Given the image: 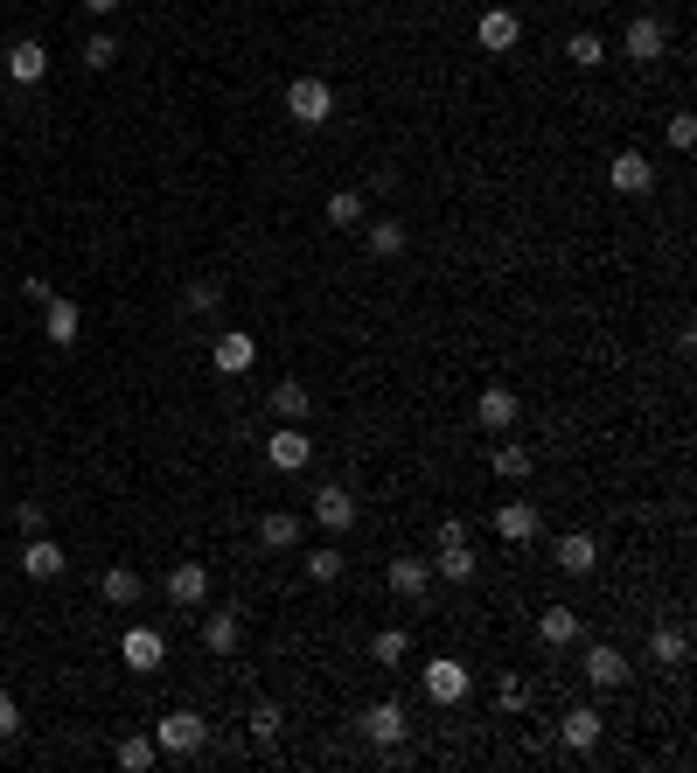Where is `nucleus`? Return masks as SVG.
<instances>
[{"label": "nucleus", "mask_w": 697, "mask_h": 773, "mask_svg": "<svg viewBox=\"0 0 697 773\" xmlns=\"http://www.w3.org/2000/svg\"><path fill=\"white\" fill-rule=\"evenodd\" d=\"M537 641H544V648H572V641H579V613L572 607H544L537 613Z\"/></svg>", "instance_id": "aec40b11"}, {"label": "nucleus", "mask_w": 697, "mask_h": 773, "mask_svg": "<svg viewBox=\"0 0 697 773\" xmlns=\"http://www.w3.org/2000/svg\"><path fill=\"white\" fill-rule=\"evenodd\" d=\"M426 586H432V564L426 558H391V593H398V599H426Z\"/></svg>", "instance_id": "6ab92c4d"}, {"label": "nucleus", "mask_w": 697, "mask_h": 773, "mask_svg": "<svg viewBox=\"0 0 697 773\" xmlns=\"http://www.w3.org/2000/svg\"><path fill=\"white\" fill-rule=\"evenodd\" d=\"M663 43H670V35H663V22H655V14H635V22H628V56H635V63H655V56H663Z\"/></svg>", "instance_id": "dca6fc26"}, {"label": "nucleus", "mask_w": 697, "mask_h": 773, "mask_svg": "<svg viewBox=\"0 0 697 773\" xmlns=\"http://www.w3.org/2000/svg\"><path fill=\"white\" fill-rule=\"evenodd\" d=\"M22 731V711H14V696H8V683H0V739H14Z\"/></svg>", "instance_id": "ea45409f"}, {"label": "nucleus", "mask_w": 697, "mask_h": 773, "mask_svg": "<svg viewBox=\"0 0 697 773\" xmlns=\"http://www.w3.org/2000/svg\"><path fill=\"white\" fill-rule=\"evenodd\" d=\"M516 35H523V22H516V14H510V8H488V14H481V22H475V43H481L488 56H502V49H516Z\"/></svg>", "instance_id": "0eeeda50"}, {"label": "nucleus", "mask_w": 697, "mask_h": 773, "mask_svg": "<svg viewBox=\"0 0 697 773\" xmlns=\"http://www.w3.org/2000/svg\"><path fill=\"white\" fill-rule=\"evenodd\" d=\"M426 696H432V704H461V696H467V663L432 655V663H426Z\"/></svg>", "instance_id": "20e7f679"}, {"label": "nucleus", "mask_w": 697, "mask_h": 773, "mask_svg": "<svg viewBox=\"0 0 697 773\" xmlns=\"http://www.w3.org/2000/svg\"><path fill=\"white\" fill-rule=\"evenodd\" d=\"M551 558H558V572H572V578H586V572H593V564H600V543H593L586 530H572V537H558V551H551Z\"/></svg>", "instance_id": "f8f14e48"}, {"label": "nucleus", "mask_w": 697, "mask_h": 773, "mask_svg": "<svg viewBox=\"0 0 697 773\" xmlns=\"http://www.w3.org/2000/svg\"><path fill=\"white\" fill-rule=\"evenodd\" d=\"M496 704H502V711L523 704V683H516V676H502V683H496Z\"/></svg>", "instance_id": "79ce46f5"}, {"label": "nucleus", "mask_w": 697, "mask_h": 773, "mask_svg": "<svg viewBox=\"0 0 697 773\" xmlns=\"http://www.w3.org/2000/svg\"><path fill=\"white\" fill-rule=\"evenodd\" d=\"M167 599H175V607H202V599H210V572H202V564H175V572H167Z\"/></svg>", "instance_id": "ddd939ff"}, {"label": "nucleus", "mask_w": 697, "mask_h": 773, "mask_svg": "<svg viewBox=\"0 0 697 773\" xmlns=\"http://www.w3.org/2000/svg\"><path fill=\"white\" fill-rule=\"evenodd\" d=\"M154 746H161V752H175V760H188V752L210 746V725H202L196 711H167V718L154 725Z\"/></svg>", "instance_id": "f257e3e1"}, {"label": "nucleus", "mask_w": 697, "mask_h": 773, "mask_svg": "<svg viewBox=\"0 0 697 773\" xmlns=\"http://www.w3.org/2000/svg\"><path fill=\"white\" fill-rule=\"evenodd\" d=\"M307 578H314V586H335V578H342V551H335V543H322V551L307 558Z\"/></svg>", "instance_id": "c9c22d12"}, {"label": "nucleus", "mask_w": 697, "mask_h": 773, "mask_svg": "<svg viewBox=\"0 0 697 773\" xmlns=\"http://www.w3.org/2000/svg\"><path fill=\"white\" fill-rule=\"evenodd\" d=\"M182 300H188V314H217L223 307V286H217V279H188Z\"/></svg>", "instance_id": "f704fd0d"}, {"label": "nucleus", "mask_w": 697, "mask_h": 773, "mask_svg": "<svg viewBox=\"0 0 697 773\" xmlns=\"http://www.w3.org/2000/svg\"><path fill=\"white\" fill-rule=\"evenodd\" d=\"M670 147H676V154L697 147V119H690V112H676V119H670Z\"/></svg>", "instance_id": "58836bf2"}, {"label": "nucleus", "mask_w": 697, "mask_h": 773, "mask_svg": "<svg viewBox=\"0 0 697 773\" xmlns=\"http://www.w3.org/2000/svg\"><path fill=\"white\" fill-rule=\"evenodd\" d=\"M43 335H49L56 349H70V342H78V335H84L78 300H49V307H43Z\"/></svg>", "instance_id": "9b49d317"}, {"label": "nucleus", "mask_w": 697, "mask_h": 773, "mask_svg": "<svg viewBox=\"0 0 697 773\" xmlns=\"http://www.w3.org/2000/svg\"><path fill=\"white\" fill-rule=\"evenodd\" d=\"M84 8H91V14H112V8H126V0H84Z\"/></svg>", "instance_id": "37998d69"}, {"label": "nucleus", "mask_w": 697, "mask_h": 773, "mask_svg": "<svg viewBox=\"0 0 697 773\" xmlns=\"http://www.w3.org/2000/svg\"><path fill=\"white\" fill-rule=\"evenodd\" d=\"M488 467H496V475H502V481H523V475H531V467H537V460H531V454H523V446H496V454H488Z\"/></svg>", "instance_id": "c756f323"}, {"label": "nucleus", "mask_w": 697, "mask_h": 773, "mask_svg": "<svg viewBox=\"0 0 697 773\" xmlns=\"http://www.w3.org/2000/svg\"><path fill=\"white\" fill-rule=\"evenodd\" d=\"M516 411H523V405H516V390H502V384H488L481 398H475V419H481L488 432H510V425H516Z\"/></svg>", "instance_id": "6e6552de"}, {"label": "nucleus", "mask_w": 697, "mask_h": 773, "mask_svg": "<svg viewBox=\"0 0 697 773\" xmlns=\"http://www.w3.org/2000/svg\"><path fill=\"white\" fill-rule=\"evenodd\" d=\"M314 523H322V530H349V523H356V495H349V488H322V495H314Z\"/></svg>", "instance_id": "f3484780"}, {"label": "nucleus", "mask_w": 697, "mask_h": 773, "mask_svg": "<svg viewBox=\"0 0 697 773\" xmlns=\"http://www.w3.org/2000/svg\"><path fill=\"white\" fill-rule=\"evenodd\" d=\"M363 210H370V202L363 196H356V188H342V196H328V223H335V231H356V223H363Z\"/></svg>", "instance_id": "cd10ccee"}, {"label": "nucleus", "mask_w": 697, "mask_h": 773, "mask_svg": "<svg viewBox=\"0 0 697 773\" xmlns=\"http://www.w3.org/2000/svg\"><path fill=\"white\" fill-rule=\"evenodd\" d=\"M43 70H49L43 43H14V49H8V78H14V84H43Z\"/></svg>", "instance_id": "5701e85b"}, {"label": "nucleus", "mask_w": 697, "mask_h": 773, "mask_svg": "<svg viewBox=\"0 0 697 773\" xmlns=\"http://www.w3.org/2000/svg\"><path fill=\"white\" fill-rule=\"evenodd\" d=\"M252 355H258V342H252V335H217L210 363H217L223 376H237V370H252Z\"/></svg>", "instance_id": "412c9836"}, {"label": "nucleus", "mask_w": 697, "mask_h": 773, "mask_svg": "<svg viewBox=\"0 0 697 773\" xmlns=\"http://www.w3.org/2000/svg\"><path fill=\"white\" fill-rule=\"evenodd\" d=\"M119 655H126V669H161L167 663V641L154 634V628H126V641H119Z\"/></svg>", "instance_id": "423d86ee"}, {"label": "nucleus", "mask_w": 697, "mask_h": 773, "mask_svg": "<svg viewBox=\"0 0 697 773\" xmlns=\"http://www.w3.org/2000/svg\"><path fill=\"white\" fill-rule=\"evenodd\" d=\"M279 725H287V718H279V704H258V711H252V739H258V746H272Z\"/></svg>", "instance_id": "4c0bfd02"}, {"label": "nucleus", "mask_w": 697, "mask_h": 773, "mask_svg": "<svg viewBox=\"0 0 697 773\" xmlns=\"http://www.w3.org/2000/svg\"><path fill=\"white\" fill-rule=\"evenodd\" d=\"M405 648H411L405 628H376V641H370V655H376L384 669H398V663H405Z\"/></svg>", "instance_id": "c85d7f7f"}, {"label": "nucleus", "mask_w": 697, "mask_h": 773, "mask_svg": "<svg viewBox=\"0 0 697 773\" xmlns=\"http://www.w3.org/2000/svg\"><path fill=\"white\" fill-rule=\"evenodd\" d=\"M496 537H502V543H531V537H537V508H531V502H502V508H496Z\"/></svg>", "instance_id": "a211bd4d"}, {"label": "nucleus", "mask_w": 697, "mask_h": 773, "mask_svg": "<svg viewBox=\"0 0 697 773\" xmlns=\"http://www.w3.org/2000/svg\"><path fill=\"white\" fill-rule=\"evenodd\" d=\"M649 655H655V663H670V669H676V663H684V655H690V634H684V628H655V634H649Z\"/></svg>", "instance_id": "bb28decb"}, {"label": "nucleus", "mask_w": 697, "mask_h": 773, "mask_svg": "<svg viewBox=\"0 0 697 773\" xmlns=\"http://www.w3.org/2000/svg\"><path fill=\"white\" fill-rule=\"evenodd\" d=\"M140 572H133V564H112V572L98 578V599H105V607H140Z\"/></svg>", "instance_id": "2eb2a0df"}, {"label": "nucleus", "mask_w": 697, "mask_h": 773, "mask_svg": "<svg viewBox=\"0 0 697 773\" xmlns=\"http://www.w3.org/2000/svg\"><path fill=\"white\" fill-rule=\"evenodd\" d=\"M363 731H370V746H405V704H370L363 711Z\"/></svg>", "instance_id": "1a4fd4ad"}, {"label": "nucleus", "mask_w": 697, "mask_h": 773, "mask_svg": "<svg viewBox=\"0 0 697 773\" xmlns=\"http://www.w3.org/2000/svg\"><path fill=\"white\" fill-rule=\"evenodd\" d=\"M237 613H210V620H202V648H210V655H231L237 648Z\"/></svg>", "instance_id": "a878e982"}, {"label": "nucleus", "mask_w": 697, "mask_h": 773, "mask_svg": "<svg viewBox=\"0 0 697 773\" xmlns=\"http://www.w3.org/2000/svg\"><path fill=\"white\" fill-rule=\"evenodd\" d=\"M405 251V223H370V258H398Z\"/></svg>", "instance_id": "72a5a7b5"}, {"label": "nucleus", "mask_w": 697, "mask_h": 773, "mask_svg": "<svg viewBox=\"0 0 697 773\" xmlns=\"http://www.w3.org/2000/svg\"><path fill=\"white\" fill-rule=\"evenodd\" d=\"M154 752H161V746L133 731V739H119V766H126V773H147V766H154Z\"/></svg>", "instance_id": "473e14b6"}, {"label": "nucleus", "mask_w": 697, "mask_h": 773, "mask_svg": "<svg viewBox=\"0 0 697 773\" xmlns=\"http://www.w3.org/2000/svg\"><path fill=\"white\" fill-rule=\"evenodd\" d=\"M440 578L467 586V578H475V551H467V543H446V551H440Z\"/></svg>", "instance_id": "7c9ffc66"}, {"label": "nucleus", "mask_w": 697, "mask_h": 773, "mask_svg": "<svg viewBox=\"0 0 697 773\" xmlns=\"http://www.w3.org/2000/svg\"><path fill=\"white\" fill-rule=\"evenodd\" d=\"M272 411H279V419H287V425H300V419H307V411H314L307 384H293V376H287V384H272Z\"/></svg>", "instance_id": "393cba45"}, {"label": "nucleus", "mask_w": 697, "mask_h": 773, "mask_svg": "<svg viewBox=\"0 0 697 773\" xmlns=\"http://www.w3.org/2000/svg\"><path fill=\"white\" fill-rule=\"evenodd\" d=\"M63 564H70V558L56 551L49 537H28V551H22V572H28V578H63Z\"/></svg>", "instance_id": "4be33fe9"}, {"label": "nucleus", "mask_w": 697, "mask_h": 773, "mask_svg": "<svg viewBox=\"0 0 697 773\" xmlns=\"http://www.w3.org/2000/svg\"><path fill=\"white\" fill-rule=\"evenodd\" d=\"M586 683L593 690H620L628 683V655L620 648H586Z\"/></svg>", "instance_id": "4468645a"}, {"label": "nucleus", "mask_w": 697, "mask_h": 773, "mask_svg": "<svg viewBox=\"0 0 697 773\" xmlns=\"http://www.w3.org/2000/svg\"><path fill=\"white\" fill-rule=\"evenodd\" d=\"M607 181L620 188V196H649V188H655V161L642 154V147H628V154H614Z\"/></svg>", "instance_id": "39448f33"}, {"label": "nucleus", "mask_w": 697, "mask_h": 773, "mask_svg": "<svg viewBox=\"0 0 697 773\" xmlns=\"http://www.w3.org/2000/svg\"><path fill=\"white\" fill-rule=\"evenodd\" d=\"M14 523H22L28 537H43V502H14Z\"/></svg>", "instance_id": "a19ab883"}, {"label": "nucleus", "mask_w": 697, "mask_h": 773, "mask_svg": "<svg viewBox=\"0 0 697 773\" xmlns=\"http://www.w3.org/2000/svg\"><path fill=\"white\" fill-rule=\"evenodd\" d=\"M287 112H293L300 126H328V119H335V91H328L322 78H293V84H287Z\"/></svg>", "instance_id": "f03ea898"}, {"label": "nucleus", "mask_w": 697, "mask_h": 773, "mask_svg": "<svg viewBox=\"0 0 697 773\" xmlns=\"http://www.w3.org/2000/svg\"><path fill=\"white\" fill-rule=\"evenodd\" d=\"M84 63H91V70H112V63H119V43H112V35L98 28V35L84 43Z\"/></svg>", "instance_id": "e433bc0d"}, {"label": "nucleus", "mask_w": 697, "mask_h": 773, "mask_svg": "<svg viewBox=\"0 0 697 773\" xmlns=\"http://www.w3.org/2000/svg\"><path fill=\"white\" fill-rule=\"evenodd\" d=\"M565 56H572V70H600V56H607V43H600V35H586V28H579L572 43H565Z\"/></svg>", "instance_id": "2f4dec72"}, {"label": "nucleus", "mask_w": 697, "mask_h": 773, "mask_svg": "<svg viewBox=\"0 0 697 773\" xmlns=\"http://www.w3.org/2000/svg\"><path fill=\"white\" fill-rule=\"evenodd\" d=\"M266 460L279 467V475H300V467L314 460V440L300 425H279V432H266Z\"/></svg>", "instance_id": "7ed1b4c3"}, {"label": "nucleus", "mask_w": 697, "mask_h": 773, "mask_svg": "<svg viewBox=\"0 0 697 773\" xmlns=\"http://www.w3.org/2000/svg\"><path fill=\"white\" fill-rule=\"evenodd\" d=\"M558 739L572 746V752H593V746H600V711H593V704H572V711L558 718Z\"/></svg>", "instance_id": "9d476101"}, {"label": "nucleus", "mask_w": 697, "mask_h": 773, "mask_svg": "<svg viewBox=\"0 0 697 773\" xmlns=\"http://www.w3.org/2000/svg\"><path fill=\"white\" fill-rule=\"evenodd\" d=\"M258 543H266V551H293V543H300V516H287V508H272V516L258 523Z\"/></svg>", "instance_id": "b1692460"}]
</instances>
